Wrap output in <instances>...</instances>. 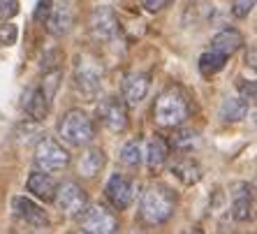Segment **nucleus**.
<instances>
[{
    "label": "nucleus",
    "instance_id": "f257e3e1",
    "mask_svg": "<svg viewBox=\"0 0 257 234\" xmlns=\"http://www.w3.org/2000/svg\"><path fill=\"white\" fill-rule=\"evenodd\" d=\"M153 119L162 128H179L190 119V100L181 86H169L162 90L153 107Z\"/></svg>",
    "mask_w": 257,
    "mask_h": 234
},
{
    "label": "nucleus",
    "instance_id": "f03ea898",
    "mask_svg": "<svg viewBox=\"0 0 257 234\" xmlns=\"http://www.w3.org/2000/svg\"><path fill=\"white\" fill-rule=\"evenodd\" d=\"M176 211V195H174L172 188L156 183L151 186L149 190L144 192L142 197V216L146 222L151 225H162L174 216Z\"/></svg>",
    "mask_w": 257,
    "mask_h": 234
},
{
    "label": "nucleus",
    "instance_id": "7ed1b4c3",
    "mask_svg": "<svg viewBox=\"0 0 257 234\" xmlns=\"http://www.w3.org/2000/svg\"><path fill=\"white\" fill-rule=\"evenodd\" d=\"M58 132L70 146H86L95 137V126H93V121H90V116L86 111L72 109V111H67L63 116Z\"/></svg>",
    "mask_w": 257,
    "mask_h": 234
},
{
    "label": "nucleus",
    "instance_id": "20e7f679",
    "mask_svg": "<svg viewBox=\"0 0 257 234\" xmlns=\"http://www.w3.org/2000/svg\"><path fill=\"white\" fill-rule=\"evenodd\" d=\"M74 86L86 100H93L102 88V65L88 56H79L74 65Z\"/></svg>",
    "mask_w": 257,
    "mask_h": 234
},
{
    "label": "nucleus",
    "instance_id": "39448f33",
    "mask_svg": "<svg viewBox=\"0 0 257 234\" xmlns=\"http://www.w3.org/2000/svg\"><path fill=\"white\" fill-rule=\"evenodd\" d=\"M79 229L88 234H111L118 232V218L102 204L86 206L79 213Z\"/></svg>",
    "mask_w": 257,
    "mask_h": 234
},
{
    "label": "nucleus",
    "instance_id": "423d86ee",
    "mask_svg": "<svg viewBox=\"0 0 257 234\" xmlns=\"http://www.w3.org/2000/svg\"><path fill=\"white\" fill-rule=\"evenodd\" d=\"M35 165L42 172H60L70 165V153L51 137H42L35 146Z\"/></svg>",
    "mask_w": 257,
    "mask_h": 234
},
{
    "label": "nucleus",
    "instance_id": "0eeeda50",
    "mask_svg": "<svg viewBox=\"0 0 257 234\" xmlns=\"http://www.w3.org/2000/svg\"><path fill=\"white\" fill-rule=\"evenodd\" d=\"M54 202L60 213H65V216H70V218H77L79 213L88 206V195H86L84 188L77 186L74 181H65V183L56 186Z\"/></svg>",
    "mask_w": 257,
    "mask_h": 234
},
{
    "label": "nucleus",
    "instance_id": "6e6552de",
    "mask_svg": "<svg viewBox=\"0 0 257 234\" xmlns=\"http://www.w3.org/2000/svg\"><path fill=\"white\" fill-rule=\"evenodd\" d=\"M95 114H97V121L109 132H123L127 128V104L118 95L102 97L95 109Z\"/></svg>",
    "mask_w": 257,
    "mask_h": 234
},
{
    "label": "nucleus",
    "instance_id": "1a4fd4ad",
    "mask_svg": "<svg viewBox=\"0 0 257 234\" xmlns=\"http://www.w3.org/2000/svg\"><path fill=\"white\" fill-rule=\"evenodd\" d=\"M90 33L102 42H109V40H114L118 35V17H116L111 7L100 5L93 10V14H90Z\"/></svg>",
    "mask_w": 257,
    "mask_h": 234
},
{
    "label": "nucleus",
    "instance_id": "9d476101",
    "mask_svg": "<svg viewBox=\"0 0 257 234\" xmlns=\"http://www.w3.org/2000/svg\"><path fill=\"white\" fill-rule=\"evenodd\" d=\"M104 195H107L109 204L114 206V209L123 211L132 204V197H135V186H132V181L123 174H114L111 179L107 181V186H104Z\"/></svg>",
    "mask_w": 257,
    "mask_h": 234
},
{
    "label": "nucleus",
    "instance_id": "9b49d317",
    "mask_svg": "<svg viewBox=\"0 0 257 234\" xmlns=\"http://www.w3.org/2000/svg\"><path fill=\"white\" fill-rule=\"evenodd\" d=\"M151 88V74L149 72H130L123 79V102L127 107H137L139 102H144V97L149 95Z\"/></svg>",
    "mask_w": 257,
    "mask_h": 234
},
{
    "label": "nucleus",
    "instance_id": "f8f14e48",
    "mask_svg": "<svg viewBox=\"0 0 257 234\" xmlns=\"http://www.w3.org/2000/svg\"><path fill=\"white\" fill-rule=\"evenodd\" d=\"M12 206H14V213H17V216L21 218L26 225H30L33 229L49 227V218H47V213H44V209H40L33 199H28V197H14L12 199Z\"/></svg>",
    "mask_w": 257,
    "mask_h": 234
},
{
    "label": "nucleus",
    "instance_id": "ddd939ff",
    "mask_svg": "<svg viewBox=\"0 0 257 234\" xmlns=\"http://www.w3.org/2000/svg\"><path fill=\"white\" fill-rule=\"evenodd\" d=\"M44 24H47V30L51 35L56 37L65 35L67 30L72 28V24H74V7H72L70 0L60 3V5H51V12H49Z\"/></svg>",
    "mask_w": 257,
    "mask_h": 234
},
{
    "label": "nucleus",
    "instance_id": "4468645a",
    "mask_svg": "<svg viewBox=\"0 0 257 234\" xmlns=\"http://www.w3.org/2000/svg\"><path fill=\"white\" fill-rule=\"evenodd\" d=\"M49 104H51V97L47 95V90H44L42 86H30V88L24 93V109L33 121L47 119Z\"/></svg>",
    "mask_w": 257,
    "mask_h": 234
},
{
    "label": "nucleus",
    "instance_id": "2eb2a0df",
    "mask_svg": "<svg viewBox=\"0 0 257 234\" xmlns=\"http://www.w3.org/2000/svg\"><path fill=\"white\" fill-rule=\"evenodd\" d=\"M56 183L51 176H49V172H33V174L28 176V181H26V188L30 190V195H35L37 199H42V202H54V195H56Z\"/></svg>",
    "mask_w": 257,
    "mask_h": 234
},
{
    "label": "nucleus",
    "instance_id": "dca6fc26",
    "mask_svg": "<svg viewBox=\"0 0 257 234\" xmlns=\"http://www.w3.org/2000/svg\"><path fill=\"white\" fill-rule=\"evenodd\" d=\"M252 206V186L250 183H236L232 190V216L234 220H248Z\"/></svg>",
    "mask_w": 257,
    "mask_h": 234
},
{
    "label": "nucleus",
    "instance_id": "f3484780",
    "mask_svg": "<svg viewBox=\"0 0 257 234\" xmlns=\"http://www.w3.org/2000/svg\"><path fill=\"white\" fill-rule=\"evenodd\" d=\"M248 107H250V100L243 97L241 93L239 95H232V97H225L220 104V119L225 121V123H236V121H241L248 114Z\"/></svg>",
    "mask_w": 257,
    "mask_h": 234
},
{
    "label": "nucleus",
    "instance_id": "a211bd4d",
    "mask_svg": "<svg viewBox=\"0 0 257 234\" xmlns=\"http://www.w3.org/2000/svg\"><path fill=\"white\" fill-rule=\"evenodd\" d=\"M241 44H243V35H241L239 30H234V28L220 30V33H218V35L211 40V49H213V51H220V54H225L227 58L234 54V51H239Z\"/></svg>",
    "mask_w": 257,
    "mask_h": 234
},
{
    "label": "nucleus",
    "instance_id": "6ab92c4d",
    "mask_svg": "<svg viewBox=\"0 0 257 234\" xmlns=\"http://www.w3.org/2000/svg\"><path fill=\"white\" fill-rule=\"evenodd\" d=\"M104 162H107V156H104V151L102 149H88L81 153V158H79V174L86 176V179H93V176L100 172L102 167H104Z\"/></svg>",
    "mask_w": 257,
    "mask_h": 234
},
{
    "label": "nucleus",
    "instance_id": "aec40b11",
    "mask_svg": "<svg viewBox=\"0 0 257 234\" xmlns=\"http://www.w3.org/2000/svg\"><path fill=\"white\" fill-rule=\"evenodd\" d=\"M172 174L183 183V186H192V183H197L202 179V167H199L197 160H192V158H181L172 165Z\"/></svg>",
    "mask_w": 257,
    "mask_h": 234
},
{
    "label": "nucleus",
    "instance_id": "412c9836",
    "mask_svg": "<svg viewBox=\"0 0 257 234\" xmlns=\"http://www.w3.org/2000/svg\"><path fill=\"white\" fill-rule=\"evenodd\" d=\"M169 158V144L165 142L162 137H151L149 139V146H146V162H149V167L156 172L160 169Z\"/></svg>",
    "mask_w": 257,
    "mask_h": 234
},
{
    "label": "nucleus",
    "instance_id": "4be33fe9",
    "mask_svg": "<svg viewBox=\"0 0 257 234\" xmlns=\"http://www.w3.org/2000/svg\"><path fill=\"white\" fill-rule=\"evenodd\" d=\"M225 63H227V56L220 54V51H204L202 56H199V74L202 77H213L215 72H220L222 67H225Z\"/></svg>",
    "mask_w": 257,
    "mask_h": 234
},
{
    "label": "nucleus",
    "instance_id": "5701e85b",
    "mask_svg": "<svg viewBox=\"0 0 257 234\" xmlns=\"http://www.w3.org/2000/svg\"><path fill=\"white\" fill-rule=\"evenodd\" d=\"M142 158H144V149H142V142H139V139H132V142H127V144L120 149V162L127 165V167H139V165H142Z\"/></svg>",
    "mask_w": 257,
    "mask_h": 234
},
{
    "label": "nucleus",
    "instance_id": "b1692460",
    "mask_svg": "<svg viewBox=\"0 0 257 234\" xmlns=\"http://www.w3.org/2000/svg\"><path fill=\"white\" fill-rule=\"evenodd\" d=\"M174 146H176V149H190L192 144H195V142H197V132H192V130H179L176 132V135H174Z\"/></svg>",
    "mask_w": 257,
    "mask_h": 234
},
{
    "label": "nucleus",
    "instance_id": "393cba45",
    "mask_svg": "<svg viewBox=\"0 0 257 234\" xmlns=\"http://www.w3.org/2000/svg\"><path fill=\"white\" fill-rule=\"evenodd\" d=\"M17 26L14 24H3L0 26V44L3 47H12L14 42H17Z\"/></svg>",
    "mask_w": 257,
    "mask_h": 234
},
{
    "label": "nucleus",
    "instance_id": "a878e982",
    "mask_svg": "<svg viewBox=\"0 0 257 234\" xmlns=\"http://www.w3.org/2000/svg\"><path fill=\"white\" fill-rule=\"evenodd\" d=\"M252 7H255V0H234L232 3V14L236 19H245L252 12Z\"/></svg>",
    "mask_w": 257,
    "mask_h": 234
},
{
    "label": "nucleus",
    "instance_id": "bb28decb",
    "mask_svg": "<svg viewBox=\"0 0 257 234\" xmlns=\"http://www.w3.org/2000/svg\"><path fill=\"white\" fill-rule=\"evenodd\" d=\"M19 14V0H0V19H12Z\"/></svg>",
    "mask_w": 257,
    "mask_h": 234
},
{
    "label": "nucleus",
    "instance_id": "cd10ccee",
    "mask_svg": "<svg viewBox=\"0 0 257 234\" xmlns=\"http://www.w3.org/2000/svg\"><path fill=\"white\" fill-rule=\"evenodd\" d=\"M172 0H142V5H144V10L146 12H160V10H165V7L169 5Z\"/></svg>",
    "mask_w": 257,
    "mask_h": 234
},
{
    "label": "nucleus",
    "instance_id": "c85d7f7f",
    "mask_svg": "<svg viewBox=\"0 0 257 234\" xmlns=\"http://www.w3.org/2000/svg\"><path fill=\"white\" fill-rule=\"evenodd\" d=\"M49 12H51V0H40L35 10V21H47Z\"/></svg>",
    "mask_w": 257,
    "mask_h": 234
}]
</instances>
